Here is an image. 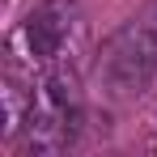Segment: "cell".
I'll use <instances>...</instances> for the list:
<instances>
[{"instance_id": "obj_1", "label": "cell", "mask_w": 157, "mask_h": 157, "mask_svg": "<svg viewBox=\"0 0 157 157\" xmlns=\"http://www.w3.org/2000/svg\"><path fill=\"white\" fill-rule=\"evenodd\" d=\"M81 119H85V102H81L77 72L64 64H47V72L38 77L34 94H30V110L21 123L30 153H43V157L64 153L77 140Z\"/></svg>"}, {"instance_id": "obj_2", "label": "cell", "mask_w": 157, "mask_h": 157, "mask_svg": "<svg viewBox=\"0 0 157 157\" xmlns=\"http://www.w3.org/2000/svg\"><path fill=\"white\" fill-rule=\"evenodd\" d=\"M157 77V4L140 17H132L123 30L106 38L98 55V81L115 94H140Z\"/></svg>"}, {"instance_id": "obj_3", "label": "cell", "mask_w": 157, "mask_h": 157, "mask_svg": "<svg viewBox=\"0 0 157 157\" xmlns=\"http://www.w3.org/2000/svg\"><path fill=\"white\" fill-rule=\"evenodd\" d=\"M77 34H81V4L77 0H43L21 26V38H26L30 55L38 64H59Z\"/></svg>"}]
</instances>
